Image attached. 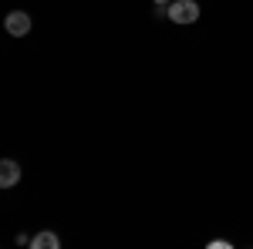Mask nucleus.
I'll return each instance as SVG.
<instances>
[{"instance_id":"obj_1","label":"nucleus","mask_w":253,"mask_h":249,"mask_svg":"<svg viewBox=\"0 0 253 249\" xmlns=\"http://www.w3.org/2000/svg\"><path fill=\"white\" fill-rule=\"evenodd\" d=\"M166 14H169L172 24H196L199 20V3L196 0H172Z\"/></svg>"},{"instance_id":"obj_2","label":"nucleus","mask_w":253,"mask_h":249,"mask_svg":"<svg viewBox=\"0 0 253 249\" xmlns=\"http://www.w3.org/2000/svg\"><path fill=\"white\" fill-rule=\"evenodd\" d=\"M3 31H7L10 37H27V34H31V14H27V10H10V14L3 17Z\"/></svg>"},{"instance_id":"obj_3","label":"nucleus","mask_w":253,"mask_h":249,"mask_svg":"<svg viewBox=\"0 0 253 249\" xmlns=\"http://www.w3.org/2000/svg\"><path fill=\"white\" fill-rule=\"evenodd\" d=\"M20 182V165L14 158H0V189H10Z\"/></svg>"},{"instance_id":"obj_4","label":"nucleus","mask_w":253,"mask_h":249,"mask_svg":"<svg viewBox=\"0 0 253 249\" xmlns=\"http://www.w3.org/2000/svg\"><path fill=\"white\" fill-rule=\"evenodd\" d=\"M31 246L34 249H58L61 239H58V232L44 229V232H38V236H31Z\"/></svg>"},{"instance_id":"obj_5","label":"nucleus","mask_w":253,"mask_h":249,"mask_svg":"<svg viewBox=\"0 0 253 249\" xmlns=\"http://www.w3.org/2000/svg\"><path fill=\"white\" fill-rule=\"evenodd\" d=\"M152 3H156V7H169L172 0H152Z\"/></svg>"}]
</instances>
